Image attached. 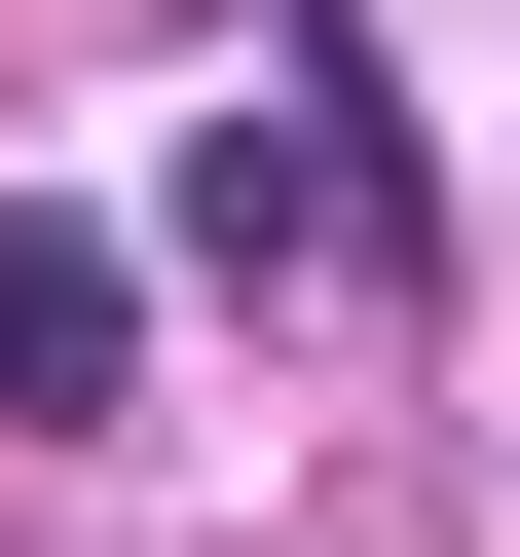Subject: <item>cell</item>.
<instances>
[{
    "label": "cell",
    "mask_w": 520,
    "mask_h": 557,
    "mask_svg": "<svg viewBox=\"0 0 520 557\" xmlns=\"http://www.w3.org/2000/svg\"><path fill=\"white\" fill-rule=\"evenodd\" d=\"M186 260H298V298H446V186L372 112L335 0H260V112H186Z\"/></svg>",
    "instance_id": "cell-1"
},
{
    "label": "cell",
    "mask_w": 520,
    "mask_h": 557,
    "mask_svg": "<svg viewBox=\"0 0 520 557\" xmlns=\"http://www.w3.org/2000/svg\"><path fill=\"white\" fill-rule=\"evenodd\" d=\"M112 409H149V260L75 186H0V446H112Z\"/></svg>",
    "instance_id": "cell-2"
}]
</instances>
